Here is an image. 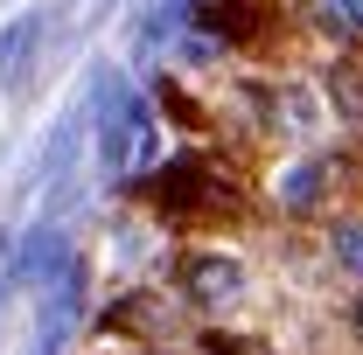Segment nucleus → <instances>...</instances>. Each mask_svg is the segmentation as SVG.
Returning a JSON list of instances; mask_svg holds the SVG:
<instances>
[{"label":"nucleus","instance_id":"f257e3e1","mask_svg":"<svg viewBox=\"0 0 363 355\" xmlns=\"http://www.w3.org/2000/svg\"><path fill=\"white\" fill-rule=\"evenodd\" d=\"M98 146H105V168L119 181H147V161H154V105L140 98H112L105 119H98Z\"/></svg>","mask_w":363,"mask_h":355},{"label":"nucleus","instance_id":"f03ea898","mask_svg":"<svg viewBox=\"0 0 363 355\" xmlns=\"http://www.w3.org/2000/svg\"><path fill=\"white\" fill-rule=\"evenodd\" d=\"M140 188H147L154 209H168V216H196V209H230V202H238L224 188V175L203 168V161H168V168H154Z\"/></svg>","mask_w":363,"mask_h":355},{"label":"nucleus","instance_id":"7ed1b4c3","mask_svg":"<svg viewBox=\"0 0 363 355\" xmlns=\"http://www.w3.org/2000/svg\"><path fill=\"white\" fill-rule=\"evenodd\" d=\"M49 35V7H21L7 28H0V91H21L35 70V42Z\"/></svg>","mask_w":363,"mask_h":355},{"label":"nucleus","instance_id":"20e7f679","mask_svg":"<svg viewBox=\"0 0 363 355\" xmlns=\"http://www.w3.org/2000/svg\"><path fill=\"white\" fill-rule=\"evenodd\" d=\"M182 286H189V300H203V307H224V300H238L245 272L230 265V258H189V265H182Z\"/></svg>","mask_w":363,"mask_h":355},{"label":"nucleus","instance_id":"39448f33","mask_svg":"<svg viewBox=\"0 0 363 355\" xmlns=\"http://www.w3.org/2000/svg\"><path fill=\"white\" fill-rule=\"evenodd\" d=\"M196 21H203V28H217L224 42H238V35H252V28H259L252 0H203V7H196Z\"/></svg>","mask_w":363,"mask_h":355},{"label":"nucleus","instance_id":"423d86ee","mask_svg":"<svg viewBox=\"0 0 363 355\" xmlns=\"http://www.w3.org/2000/svg\"><path fill=\"white\" fill-rule=\"evenodd\" d=\"M335 258L350 272H363V223H335Z\"/></svg>","mask_w":363,"mask_h":355},{"label":"nucleus","instance_id":"0eeeda50","mask_svg":"<svg viewBox=\"0 0 363 355\" xmlns=\"http://www.w3.org/2000/svg\"><path fill=\"white\" fill-rule=\"evenodd\" d=\"M203 355H266V349L245 342V334H203Z\"/></svg>","mask_w":363,"mask_h":355},{"label":"nucleus","instance_id":"6e6552de","mask_svg":"<svg viewBox=\"0 0 363 355\" xmlns=\"http://www.w3.org/2000/svg\"><path fill=\"white\" fill-rule=\"evenodd\" d=\"M315 188H321V168H301V175L286 181V202L301 209V202H315Z\"/></svg>","mask_w":363,"mask_h":355},{"label":"nucleus","instance_id":"1a4fd4ad","mask_svg":"<svg viewBox=\"0 0 363 355\" xmlns=\"http://www.w3.org/2000/svg\"><path fill=\"white\" fill-rule=\"evenodd\" d=\"M342 21H350V28H363V0H342Z\"/></svg>","mask_w":363,"mask_h":355},{"label":"nucleus","instance_id":"9d476101","mask_svg":"<svg viewBox=\"0 0 363 355\" xmlns=\"http://www.w3.org/2000/svg\"><path fill=\"white\" fill-rule=\"evenodd\" d=\"M357 334H363V300H357Z\"/></svg>","mask_w":363,"mask_h":355}]
</instances>
